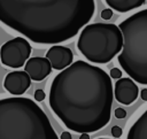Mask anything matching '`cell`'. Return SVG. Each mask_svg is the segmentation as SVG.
Returning a JSON list of instances; mask_svg holds the SVG:
<instances>
[{
	"instance_id": "1",
	"label": "cell",
	"mask_w": 147,
	"mask_h": 139,
	"mask_svg": "<svg viewBox=\"0 0 147 139\" xmlns=\"http://www.w3.org/2000/svg\"><path fill=\"white\" fill-rule=\"evenodd\" d=\"M114 91L103 69L77 60L59 72L49 88V107L74 132L91 133L108 124Z\"/></svg>"
},
{
	"instance_id": "2",
	"label": "cell",
	"mask_w": 147,
	"mask_h": 139,
	"mask_svg": "<svg viewBox=\"0 0 147 139\" xmlns=\"http://www.w3.org/2000/svg\"><path fill=\"white\" fill-rule=\"evenodd\" d=\"M94 0H0V21L36 44L56 45L88 23Z\"/></svg>"
},
{
	"instance_id": "3",
	"label": "cell",
	"mask_w": 147,
	"mask_h": 139,
	"mask_svg": "<svg viewBox=\"0 0 147 139\" xmlns=\"http://www.w3.org/2000/svg\"><path fill=\"white\" fill-rule=\"evenodd\" d=\"M0 139H59L44 110L22 96L0 100Z\"/></svg>"
},
{
	"instance_id": "4",
	"label": "cell",
	"mask_w": 147,
	"mask_h": 139,
	"mask_svg": "<svg viewBox=\"0 0 147 139\" xmlns=\"http://www.w3.org/2000/svg\"><path fill=\"white\" fill-rule=\"evenodd\" d=\"M119 29L124 44L118 63L133 80L147 85V9L129 16Z\"/></svg>"
},
{
	"instance_id": "5",
	"label": "cell",
	"mask_w": 147,
	"mask_h": 139,
	"mask_svg": "<svg viewBox=\"0 0 147 139\" xmlns=\"http://www.w3.org/2000/svg\"><path fill=\"white\" fill-rule=\"evenodd\" d=\"M123 33L113 23H92L86 25L78 38L77 48L93 63H108L123 49Z\"/></svg>"
},
{
	"instance_id": "6",
	"label": "cell",
	"mask_w": 147,
	"mask_h": 139,
	"mask_svg": "<svg viewBox=\"0 0 147 139\" xmlns=\"http://www.w3.org/2000/svg\"><path fill=\"white\" fill-rule=\"evenodd\" d=\"M31 54V45L24 38L16 37L8 40L1 47V63L9 68H21L28 62Z\"/></svg>"
},
{
	"instance_id": "7",
	"label": "cell",
	"mask_w": 147,
	"mask_h": 139,
	"mask_svg": "<svg viewBox=\"0 0 147 139\" xmlns=\"http://www.w3.org/2000/svg\"><path fill=\"white\" fill-rule=\"evenodd\" d=\"M138 94H139L138 85L131 78H121L116 82L114 95L119 103L129 106L137 100Z\"/></svg>"
},
{
	"instance_id": "8",
	"label": "cell",
	"mask_w": 147,
	"mask_h": 139,
	"mask_svg": "<svg viewBox=\"0 0 147 139\" xmlns=\"http://www.w3.org/2000/svg\"><path fill=\"white\" fill-rule=\"evenodd\" d=\"M31 85V77L25 71H11L3 80L5 88L13 95L20 96L23 94Z\"/></svg>"
},
{
	"instance_id": "9",
	"label": "cell",
	"mask_w": 147,
	"mask_h": 139,
	"mask_svg": "<svg viewBox=\"0 0 147 139\" xmlns=\"http://www.w3.org/2000/svg\"><path fill=\"white\" fill-rule=\"evenodd\" d=\"M46 57L49 60L52 68L55 70H64L72 64V52L70 48L64 46H52L47 51Z\"/></svg>"
},
{
	"instance_id": "10",
	"label": "cell",
	"mask_w": 147,
	"mask_h": 139,
	"mask_svg": "<svg viewBox=\"0 0 147 139\" xmlns=\"http://www.w3.org/2000/svg\"><path fill=\"white\" fill-rule=\"evenodd\" d=\"M24 71L29 74L32 80L40 82L45 79L52 71V64L47 57H31L24 65Z\"/></svg>"
},
{
	"instance_id": "11",
	"label": "cell",
	"mask_w": 147,
	"mask_h": 139,
	"mask_svg": "<svg viewBox=\"0 0 147 139\" xmlns=\"http://www.w3.org/2000/svg\"><path fill=\"white\" fill-rule=\"evenodd\" d=\"M126 139H147V110L132 124Z\"/></svg>"
},
{
	"instance_id": "12",
	"label": "cell",
	"mask_w": 147,
	"mask_h": 139,
	"mask_svg": "<svg viewBox=\"0 0 147 139\" xmlns=\"http://www.w3.org/2000/svg\"><path fill=\"white\" fill-rule=\"evenodd\" d=\"M146 0H106V3L118 13H126L145 3Z\"/></svg>"
},
{
	"instance_id": "13",
	"label": "cell",
	"mask_w": 147,
	"mask_h": 139,
	"mask_svg": "<svg viewBox=\"0 0 147 139\" xmlns=\"http://www.w3.org/2000/svg\"><path fill=\"white\" fill-rule=\"evenodd\" d=\"M111 16H113V10H111V8H106V9H103V10L101 11V18L105 20V21L110 20Z\"/></svg>"
},
{
	"instance_id": "14",
	"label": "cell",
	"mask_w": 147,
	"mask_h": 139,
	"mask_svg": "<svg viewBox=\"0 0 147 139\" xmlns=\"http://www.w3.org/2000/svg\"><path fill=\"white\" fill-rule=\"evenodd\" d=\"M110 77L111 78H115V79H121L122 78V71L118 69V68H113L110 70Z\"/></svg>"
},
{
	"instance_id": "15",
	"label": "cell",
	"mask_w": 147,
	"mask_h": 139,
	"mask_svg": "<svg viewBox=\"0 0 147 139\" xmlns=\"http://www.w3.org/2000/svg\"><path fill=\"white\" fill-rule=\"evenodd\" d=\"M122 133H123V131H122V129H121L119 126L115 125V126L111 128V136H113V137H115V138H119V137L122 136Z\"/></svg>"
},
{
	"instance_id": "16",
	"label": "cell",
	"mask_w": 147,
	"mask_h": 139,
	"mask_svg": "<svg viewBox=\"0 0 147 139\" xmlns=\"http://www.w3.org/2000/svg\"><path fill=\"white\" fill-rule=\"evenodd\" d=\"M45 99V92L42 91V90H36V92H34V100H37V101H42Z\"/></svg>"
},
{
	"instance_id": "17",
	"label": "cell",
	"mask_w": 147,
	"mask_h": 139,
	"mask_svg": "<svg viewBox=\"0 0 147 139\" xmlns=\"http://www.w3.org/2000/svg\"><path fill=\"white\" fill-rule=\"evenodd\" d=\"M115 116L116 118H124L126 116V111L123 108H116L115 109Z\"/></svg>"
},
{
	"instance_id": "18",
	"label": "cell",
	"mask_w": 147,
	"mask_h": 139,
	"mask_svg": "<svg viewBox=\"0 0 147 139\" xmlns=\"http://www.w3.org/2000/svg\"><path fill=\"white\" fill-rule=\"evenodd\" d=\"M140 96L144 101H147V88H142L140 92Z\"/></svg>"
},
{
	"instance_id": "19",
	"label": "cell",
	"mask_w": 147,
	"mask_h": 139,
	"mask_svg": "<svg viewBox=\"0 0 147 139\" xmlns=\"http://www.w3.org/2000/svg\"><path fill=\"white\" fill-rule=\"evenodd\" d=\"M61 139H72V138H71L70 132L64 131V132H62V134H61Z\"/></svg>"
},
{
	"instance_id": "20",
	"label": "cell",
	"mask_w": 147,
	"mask_h": 139,
	"mask_svg": "<svg viewBox=\"0 0 147 139\" xmlns=\"http://www.w3.org/2000/svg\"><path fill=\"white\" fill-rule=\"evenodd\" d=\"M79 139H90V136H88V133H82Z\"/></svg>"
},
{
	"instance_id": "21",
	"label": "cell",
	"mask_w": 147,
	"mask_h": 139,
	"mask_svg": "<svg viewBox=\"0 0 147 139\" xmlns=\"http://www.w3.org/2000/svg\"><path fill=\"white\" fill-rule=\"evenodd\" d=\"M98 139H109V138H98Z\"/></svg>"
}]
</instances>
